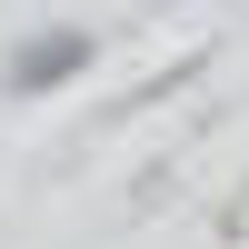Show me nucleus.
I'll list each match as a JSON object with an SVG mask.
<instances>
[{"label": "nucleus", "instance_id": "obj_1", "mask_svg": "<svg viewBox=\"0 0 249 249\" xmlns=\"http://www.w3.org/2000/svg\"><path fill=\"white\" fill-rule=\"evenodd\" d=\"M70 70H90V30H50V40H30V50L10 60V90H50V80H70Z\"/></svg>", "mask_w": 249, "mask_h": 249}]
</instances>
